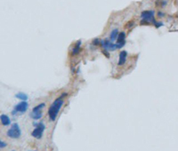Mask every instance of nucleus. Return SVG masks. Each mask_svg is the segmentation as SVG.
<instances>
[{"mask_svg": "<svg viewBox=\"0 0 178 151\" xmlns=\"http://www.w3.org/2000/svg\"><path fill=\"white\" fill-rule=\"evenodd\" d=\"M63 98L62 97H59L58 99H56L55 101H53V103L51 105V107L49 108V110H48V115H49V117H50V119L52 121H55L56 117H57L58 113H59V111L61 110V108H62V106L63 105Z\"/></svg>", "mask_w": 178, "mask_h": 151, "instance_id": "obj_1", "label": "nucleus"}, {"mask_svg": "<svg viewBox=\"0 0 178 151\" xmlns=\"http://www.w3.org/2000/svg\"><path fill=\"white\" fill-rule=\"evenodd\" d=\"M8 137L13 139H18L21 136V129L19 127L18 124H13L12 125V127L8 130L6 132Z\"/></svg>", "mask_w": 178, "mask_h": 151, "instance_id": "obj_2", "label": "nucleus"}, {"mask_svg": "<svg viewBox=\"0 0 178 151\" xmlns=\"http://www.w3.org/2000/svg\"><path fill=\"white\" fill-rule=\"evenodd\" d=\"M37 127L35 128V130L32 132L31 135L35 137L36 139H40L42 135H43V132L44 130V125L43 123H39V124H36Z\"/></svg>", "mask_w": 178, "mask_h": 151, "instance_id": "obj_3", "label": "nucleus"}, {"mask_svg": "<svg viewBox=\"0 0 178 151\" xmlns=\"http://www.w3.org/2000/svg\"><path fill=\"white\" fill-rule=\"evenodd\" d=\"M28 108V102L25 101H22L21 103L17 104L15 107H14V111H13V114L15 112H21V113H23L25 112V111L27 110Z\"/></svg>", "mask_w": 178, "mask_h": 151, "instance_id": "obj_4", "label": "nucleus"}, {"mask_svg": "<svg viewBox=\"0 0 178 151\" xmlns=\"http://www.w3.org/2000/svg\"><path fill=\"white\" fill-rule=\"evenodd\" d=\"M126 55H127V53L126 51H122L119 53V60H118V65L121 66L126 62Z\"/></svg>", "mask_w": 178, "mask_h": 151, "instance_id": "obj_5", "label": "nucleus"}, {"mask_svg": "<svg viewBox=\"0 0 178 151\" xmlns=\"http://www.w3.org/2000/svg\"><path fill=\"white\" fill-rule=\"evenodd\" d=\"M1 123L2 124L6 126V125H9L11 123L10 118H9L6 115H1Z\"/></svg>", "mask_w": 178, "mask_h": 151, "instance_id": "obj_6", "label": "nucleus"}, {"mask_svg": "<svg viewBox=\"0 0 178 151\" xmlns=\"http://www.w3.org/2000/svg\"><path fill=\"white\" fill-rule=\"evenodd\" d=\"M30 117H31L35 120H37V119H39V118H41L42 117L41 110H39V111H32L31 114H30Z\"/></svg>", "mask_w": 178, "mask_h": 151, "instance_id": "obj_7", "label": "nucleus"}, {"mask_svg": "<svg viewBox=\"0 0 178 151\" xmlns=\"http://www.w3.org/2000/svg\"><path fill=\"white\" fill-rule=\"evenodd\" d=\"M80 45H81V41L79 40L77 42V44L75 45V47L73 48V50H72V54L73 55L78 54L79 53V51H80Z\"/></svg>", "mask_w": 178, "mask_h": 151, "instance_id": "obj_8", "label": "nucleus"}, {"mask_svg": "<svg viewBox=\"0 0 178 151\" xmlns=\"http://www.w3.org/2000/svg\"><path fill=\"white\" fill-rule=\"evenodd\" d=\"M118 30L117 29H113V30H112V31H111V36H110L111 41H114L117 38H118Z\"/></svg>", "mask_w": 178, "mask_h": 151, "instance_id": "obj_9", "label": "nucleus"}, {"mask_svg": "<svg viewBox=\"0 0 178 151\" xmlns=\"http://www.w3.org/2000/svg\"><path fill=\"white\" fill-rule=\"evenodd\" d=\"M15 96H16V98L22 100V101H26L27 100H28V96L25 93H23V92H18V93L16 94Z\"/></svg>", "mask_w": 178, "mask_h": 151, "instance_id": "obj_10", "label": "nucleus"}, {"mask_svg": "<svg viewBox=\"0 0 178 151\" xmlns=\"http://www.w3.org/2000/svg\"><path fill=\"white\" fill-rule=\"evenodd\" d=\"M111 42H110L109 40H104V41H102L101 42V44H102V46L104 48L105 50H109V47H110V45H111Z\"/></svg>", "mask_w": 178, "mask_h": 151, "instance_id": "obj_11", "label": "nucleus"}, {"mask_svg": "<svg viewBox=\"0 0 178 151\" xmlns=\"http://www.w3.org/2000/svg\"><path fill=\"white\" fill-rule=\"evenodd\" d=\"M125 38H126V33L125 32H120L118 36V42H123L125 41Z\"/></svg>", "mask_w": 178, "mask_h": 151, "instance_id": "obj_12", "label": "nucleus"}, {"mask_svg": "<svg viewBox=\"0 0 178 151\" xmlns=\"http://www.w3.org/2000/svg\"><path fill=\"white\" fill-rule=\"evenodd\" d=\"M44 106H46V105H44V103H41V104H39V105H37V106L35 107L32 111H39V110H41Z\"/></svg>", "mask_w": 178, "mask_h": 151, "instance_id": "obj_13", "label": "nucleus"}, {"mask_svg": "<svg viewBox=\"0 0 178 151\" xmlns=\"http://www.w3.org/2000/svg\"><path fill=\"white\" fill-rule=\"evenodd\" d=\"M125 44H126V41H123V42H117V44H116V47L118 48V49H120V48H122L124 45H125Z\"/></svg>", "mask_w": 178, "mask_h": 151, "instance_id": "obj_14", "label": "nucleus"}, {"mask_svg": "<svg viewBox=\"0 0 178 151\" xmlns=\"http://www.w3.org/2000/svg\"><path fill=\"white\" fill-rule=\"evenodd\" d=\"M100 44V40L98 38H95L93 40V45H98Z\"/></svg>", "mask_w": 178, "mask_h": 151, "instance_id": "obj_15", "label": "nucleus"}, {"mask_svg": "<svg viewBox=\"0 0 178 151\" xmlns=\"http://www.w3.org/2000/svg\"><path fill=\"white\" fill-rule=\"evenodd\" d=\"M154 25H155V27H156V28H160V27L162 26L163 23H162V22H156L155 23H154Z\"/></svg>", "mask_w": 178, "mask_h": 151, "instance_id": "obj_16", "label": "nucleus"}, {"mask_svg": "<svg viewBox=\"0 0 178 151\" xmlns=\"http://www.w3.org/2000/svg\"><path fill=\"white\" fill-rule=\"evenodd\" d=\"M133 25H134V22H129L126 25V28H130L131 26H133Z\"/></svg>", "mask_w": 178, "mask_h": 151, "instance_id": "obj_17", "label": "nucleus"}, {"mask_svg": "<svg viewBox=\"0 0 178 151\" xmlns=\"http://www.w3.org/2000/svg\"><path fill=\"white\" fill-rule=\"evenodd\" d=\"M102 53H103V54H104L107 58H109V57H110V54H109V53H108V52H107L106 50H102Z\"/></svg>", "mask_w": 178, "mask_h": 151, "instance_id": "obj_18", "label": "nucleus"}, {"mask_svg": "<svg viewBox=\"0 0 178 151\" xmlns=\"http://www.w3.org/2000/svg\"><path fill=\"white\" fill-rule=\"evenodd\" d=\"M6 146V142H4V141H1L0 142V147H1V148H4Z\"/></svg>", "mask_w": 178, "mask_h": 151, "instance_id": "obj_19", "label": "nucleus"}, {"mask_svg": "<svg viewBox=\"0 0 178 151\" xmlns=\"http://www.w3.org/2000/svg\"><path fill=\"white\" fill-rule=\"evenodd\" d=\"M158 15H159V17H163V16H164V13H162V12H159V13H158Z\"/></svg>", "mask_w": 178, "mask_h": 151, "instance_id": "obj_20", "label": "nucleus"}, {"mask_svg": "<svg viewBox=\"0 0 178 151\" xmlns=\"http://www.w3.org/2000/svg\"><path fill=\"white\" fill-rule=\"evenodd\" d=\"M166 4H167V1H163V2H162V4H161V6H162L163 7H164V6H165Z\"/></svg>", "mask_w": 178, "mask_h": 151, "instance_id": "obj_21", "label": "nucleus"}]
</instances>
